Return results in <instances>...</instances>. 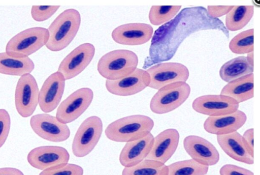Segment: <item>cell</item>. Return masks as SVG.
Here are the masks:
<instances>
[{"instance_id": "obj_1", "label": "cell", "mask_w": 260, "mask_h": 175, "mask_svg": "<svg viewBox=\"0 0 260 175\" xmlns=\"http://www.w3.org/2000/svg\"><path fill=\"white\" fill-rule=\"evenodd\" d=\"M208 30L220 31L228 39L229 38V31L223 23L210 16L205 8H184L155 31L143 69L171 60L185 39L194 33Z\"/></svg>"}, {"instance_id": "obj_2", "label": "cell", "mask_w": 260, "mask_h": 175, "mask_svg": "<svg viewBox=\"0 0 260 175\" xmlns=\"http://www.w3.org/2000/svg\"><path fill=\"white\" fill-rule=\"evenodd\" d=\"M81 24V16L75 9H66L59 14L47 29L49 39L46 47L52 51L66 48L76 36Z\"/></svg>"}, {"instance_id": "obj_3", "label": "cell", "mask_w": 260, "mask_h": 175, "mask_svg": "<svg viewBox=\"0 0 260 175\" xmlns=\"http://www.w3.org/2000/svg\"><path fill=\"white\" fill-rule=\"evenodd\" d=\"M154 122L150 117L134 114L119 119L106 127L105 133L110 140L127 142L143 137L151 133Z\"/></svg>"}, {"instance_id": "obj_4", "label": "cell", "mask_w": 260, "mask_h": 175, "mask_svg": "<svg viewBox=\"0 0 260 175\" xmlns=\"http://www.w3.org/2000/svg\"><path fill=\"white\" fill-rule=\"evenodd\" d=\"M138 64L137 55L126 49H116L103 55L99 60L97 69L106 80H114L133 73Z\"/></svg>"}, {"instance_id": "obj_5", "label": "cell", "mask_w": 260, "mask_h": 175, "mask_svg": "<svg viewBox=\"0 0 260 175\" xmlns=\"http://www.w3.org/2000/svg\"><path fill=\"white\" fill-rule=\"evenodd\" d=\"M48 39L49 32L47 28H28L19 32L8 42L6 52L12 56L28 57L46 45Z\"/></svg>"}, {"instance_id": "obj_6", "label": "cell", "mask_w": 260, "mask_h": 175, "mask_svg": "<svg viewBox=\"0 0 260 175\" xmlns=\"http://www.w3.org/2000/svg\"><path fill=\"white\" fill-rule=\"evenodd\" d=\"M191 92L186 82H177L164 86L150 100V108L156 114H165L180 106L188 98Z\"/></svg>"}, {"instance_id": "obj_7", "label": "cell", "mask_w": 260, "mask_h": 175, "mask_svg": "<svg viewBox=\"0 0 260 175\" xmlns=\"http://www.w3.org/2000/svg\"><path fill=\"white\" fill-rule=\"evenodd\" d=\"M103 132V122L98 116L86 119L79 127L73 140L72 149L77 157L88 155L98 143Z\"/></svg>"}, {"instance_id": "obj_8", "label": "cell", "mask_w": 260, "mask_h": 175, "mask_svg": "<svg viewBox=\"0 0 260 175\" xmlns=\"http://www.w3.org/2000/svg\"><path fill=\"white\" fill-rule=\"evenodd\" d=\"M39 89L35 78L30 73L19 78L15 92L17 111L23 118L31 116L39 103Z\"/></svg>"}, {"instance_id": "obj_9", "label": "cell", "mask_w": 260, "mask_h": 175, "mask_svg": "<svg viewBox=\"0 0 260 175\" xmlns=\"http://www.w3.org/2000/svg\"><path fill=\"white\" fill-rule=\"evenodd\" d=\"M93 98V93L91 89L82 88L78 89L59 105L56 118L66 124L74 121L88 108Z\"/></svg>"}, {"instance_id": "obj_10", "label": "cell", "mask_w": 260, "mask_h": 175, "mask_svg": "<svg viewBox=\"0 0 260 175\" xmlns=\"http://www.w3.org/2000/svg\"><path fill=\"white\" fill-rule=\"evenodd\" d=\"M150 81L148 87L159 90L177 82H186L189 75L188 68L183 64L175 62L160 63L148 68Z\"/></svg>"}, {"instance_id": "obj_11", "label": "cell", "mask_w": 260, "mask_h": 175, "mask_svg": "<svg viewBox=\"0 0 260 175\" xmlns=\"http://www.w3.org/2000/svg\"><path fill=\"white\" fill-rule=\"evenodd\" d=\"M30 125L37 135L49 141L62 142L68 139L70 135V130L67 124L47 113L32 116Z\"/></svg>"}, {"instance_id": "obj_12", "label": "cell", "mask_w": 260, "mask_h": 175, "mask_svg": "<svg viewBox=\"0 0 260 175\" xmlns=\"http://www.w3.org/2000/svg\"><path fill=\"white\" fill-rule=\"evenodd\" d=\"M95 47L90 43L79 45L61 62L57 71L65 80L72 79L81 73L90 63L95 54Z\"/></svg>"}, {"instance_id": "obj_13", "label": "cell", "mask_w": 260, "mask_h": 175, "mask_svg": "<svg viewBox=\"0 0 260 175\" xmlns=\"http://www.w3.org/2000/svg\"><path fill=\"white\" fill-rule=\"evenodd\" d=\"M239 104L234 99L223 95H206L196 98L193 109L209 116H220L233 113L238 109Z\"/></svg>"}, {"instance_id": "obj_14", "label": "cell", "mask_w": 260, "mask_h": 175, "mask_svg": "<svg viewBox=\"0 0 260 175\" xmlns=\"http://www.w3.org/2000/svg\"><path fill=\"white\" fill-rule=\"evenodd\" d=\"M150 78L143 69L137 68L129 75L114 80H106L105 86L112 94L128 96L136 94L149 86Z\"/></svg>"}, {"instance_id": "obj_15", "label": "cell", "mask_w": 260, "mask_h": 175, "mask_svg": "<svg viewBox=\"0 0 260 175\" xmlns=\"http://www.w3.org/2000/svg\"><path fill=\"white\" fill-rule=\"evenodd\" d=\"M69 159L70 154L65 148L53 145L35 148L27 156V161L32 167L42 170L67 163Z\"/></svg>"}, {"instance_id": "obj_16", "label": "cell", "mask_w": 260, "mask_h": 175, "mask_svg": "<svg viewBox=\"0 0 260 175\" xmlns=\"http://www.w3.org/2000/svg\"><path fill=\"white\" fill-rule=\"evenodd\" d=\"M65 79L56 71L49 75L44 82L39 94V105L42 111L48 113L59 105L65 87Z\"/></svg>"}, {"instance_id": "obj_17", "label": "cell", "mask_w": 260, "mask_h": 175, "mask_svg": "<svg viewBox=\"0 0 260 175\" xmlns=\"http://www.w3.org/2000/svg\"><path fill=\"white\" fill-rule=\"evenodd\" d=\"M183 147L191 158L208 166L216 164L220 158L215 147L202 137L190 135L183 140Z\"/></svg>"}, {"instance_id": "obj_18", "label": "cell", "mask_w": 260, "mask_h": 175, "mask_svg": "<svg viewBox=\"0 0 260 175\" xmlns=\"http://www.w3.org/2000/svg\"><path fill=\"white\" fill-rule=\"evenodd\" d=\"M153 34L152 27L145 23H129L120 25L112 32L113 40L124 45H139L148 42Z\"/></svg>"}, {"instance_id": "obj_19", "label": "cell", "mask_w": 260, "mask_h": 175, "mask_svg": "<svg viewBox=\"0 0 260 175\" xmlns=\"http://www.w3.org/2000/svg\"><path fill=\"white\" fill-rule=\"evenodd\" d=\"M179 139V133L176 129L164 130L154 137L151 150L146 159L165 164L176 152Z\"/></svg>"}, {"instance_id": "obj_20", "label": "cell", "mask_w": 260, "mask_h": 175, "mask_svg": "<svg viewBox=\"0 0 260 175\" xmlns=\"http://www.w3.org/2000/svg\"><path fill=\"white\" fill-rule=\"evenodd\" d=\"M246 120V114L238 109L230 114L208 117L203 124V127L209 133L225 135L237 131L245 124Z\"/></svg>"}, {"instance_id": "obj_21", "label": "cell", "mask_w": 260, "mask_h": 175, "mask_svg": "<svg viewBox=\"0 0 260 175\" xmlns=\"http://www.w3.org/2000/svg\"><path fill=\"white\" fill-rule=\"evenodd\" d=\"M154 137L149 133L143 137L126 142L119 155L121 165L124 167H129L146 159L151 150Z\"/></svg>"}, {"instance_id": "obj_22", "label": "cell", "mask_w": 260, "mask_h": 175, "mask_svg": "<svg viewBox=\"0 0 260 175\" xmlns=\"http://www.w3.org/2000/svg\"><path fill=\"white\" fill-rule=\"evenodd\" d=\"M217 141L223 151L231 158L247 164H253V157L249 153L242 136L238 132L217 135Z\"/></svg>"}, {"instance_id": "obj_23", "label": "cell", "mask_w": 260, "mask_h": 175, "mask_svg": "<svg viewBox=\"0 0 260 175\" xmlns=\"http://www.w3.org/2000/svg\"><path fill=\"white\" fill-rule=\"evenodd\" d=\"M253 74L251 73L228 82L220 94L229 96L239 104L253 97Z\"/></svg>"}, {"instance_id": "obj_24", "label": "cell", "mask_w": 260, "mask_h": 175, "mask_svg": "<svg viewBox=\"0 0 260 175\" xmlns=\"http://www.w3.org/2000/svg\"><path fill=\"white\" fill-rule=\"evenodd\" d=\"M35 68L33 61L29 57H18L0 53V73L21 76L30 73Z\"/></svg>"}, {"instance_id": "obj_25", "label": "cell", "mask_w": 260, "mask_h": 175, "mask_svg": "<svg viewBox=\"0 0 260 175\" xmlns=\"http://www.w3.org/2000/svg\"><path fill=\"white\" fill-rule=\"evenodd\" d=\"M253 72V66L248 63L246 56H240L223 64L219 74L221 79L228 83Z\"/></svg>"}, {"instance_id": "obj_26", "label": "cell", "mask_w": 260, "mask_h": 175, "mask_svg": "<svg viewBox=\"0 0 260 175\" xmlns=\"http://www.w3.org/2000/svg\"><path fill=\"white\" fill-rule=\"evenodd\" d=\"M253 14V6H234L226 15L225 26L228 31L240 30L249 23Z\"/></svg>"}, {"instance_id": "obj_27", "label": "cell", "mask_w": 260, "mask_h": 175, "mask_svg": "<svg viewBox=\"0 0 260 175\" xmlns=\"http://www.w3.org/2000/svg\"><path fill=\"white\" fill-rule=\"evenodd\" d=\"M168 168L160 162L145 159L139 163L124 167L122 175H168Z\"/></svg>"}, {"instance_id": "obj_28", "label": "cell", "mask_w": 260, "mask_h": 175, "mask_svg": "<svg viewBox=\"0 0 260 175\" xmlns=\"http://www.w3.org/2000/svg\"><path fill=\"white\" fill-rule=\"evenodd\" d=\"M168 175H206L209 166L190 159L174 162L167 165Z\"/></svg>"}, {"instance_id": "obj_29", "label": "cell", "mask_w": 260, "mask_h": 175, "mask_svg": "<svg viewBox=\"0 0 260 175\" xmlns=\"http://www.w3.org/2000/svg\"><path fill=\"white\" fill-rule=\"evenodd\" d=\"M181 6H152L148 15L150 22L154 25L166 23L178 13Z\"/></svg>"}, {"instance_id": "obj_30", "label": "cell", "mask_w": 260, "mask_h": 175, "mask_svg": "<svg viewBox=\"0 0 260 175\" xmlns=\"http://www.w3.org/2000/svg\"><path fill=\"white\" fill-rule=\"evenodd\" d=\"M230 50L238 54L253 51V29L243 31L236 35L229 43Z\"/></svg>"}, {"instance_id": "obj_31", "label": "cell", "mask_w": 260, "mask_h": 175, "mask_svg": "<svg viewBox=\"0 0 260 175\" xmlns=\"http://www.w3.org/2000/svg\"><path fill=\"white\" fill-rule=\"evenodd\" d=\"M83 172L81 166L67 163L43 170L39 175H83Z\"/></svg>"}, {"instance_id": "obj_32", "label": "cell", "mask_w": 260, "mask_h": 175, "mask_svg": "<svg viewBox=\"0 0 260 175\" xmlns=\"http://www.w3.org/2000/svg\"><path fill=\"white\" fill-rule=\"evenodd\" d=\"M59 8L60 6H32L31 15L36 21H44L53 15Z\"/></svg>"}, {"instance_id": "obj_33", "label": "cell", "mask_w": 260, "mask_h": 175, "mask_svg": "<svg viewBox=\"0 0 260 175\" xmlns=\"http://www.w3.org/2000/svg\"><path fill=\"white\" fill-rule=\"evenodd\" d=\"M11 118L5 109H0V148L5 143L10 130Z\"/></svg>"}, {"instance_id": "obj_34", "label": "cell", "mask_w": 260, "mask_h": 175, "mask_svg": "<svg viewBox=\"0 0 260 175\" xmlns=\"http://www.w3.org/2000/svg\"><path fill=\"white\" fill-rule=\"evenodd\" d=\"M220 175H254L246 168L232 164L223 165L219 170Z\"/></svg>"}, {"instance_id": "obj_35", "label": "cell", "mask_w": 260, "mask_h": 175, "mask_svg": "<svg viewBox=\"0 0 260 175\" xmlns=\"http://www.w3.org/2000/svg\"><path fill=\"white\" fill-rule=\"evenodd\" d=\"M234 6H208L207 11L212 18H218L226 15Z\"/></svg>"}, {"instance_id": "obj_36", "label": "cell", "mask_w": 260, "mask_h": 175, "mask_svg": "<svg viewBox=\"0 0 260 175\" xmlns=\"http://www.w3.org/2000/svg\"><path fill=\"white\" fill-rule=\"evenodd\" d=\"M253 128L246 130L242 135L243 140L249 153L253 157Z\"/></svg>"}, {"instance_id": "obj_37", "label": "cell", "mask_w": 260, "mask_h": 175, "mask_svg": "<svg viewBox=\"0 0 260 175\" xmlns=\"http://www.w3.org/2000/svg\"><path fill=\"white\" fill-rule=\"evenodd\" d=\"M0 175H24L19 169L14 167L0 168Z\"/></svg>"}, {"instance_id": "obj_38", "label": "cell", "mask_w": 260, "mask_h": 175, "mask_svg": "<svg viewBox=\"0 0 260 175\" xmlns=\"http://www.w3.org/2000/svg\"><path fill=\"white\" fill-rule=\"evenodd\" d=\"M246 59L248 63L252 66H253V51L247 53Z\"/></svg>"}]
</instances>
